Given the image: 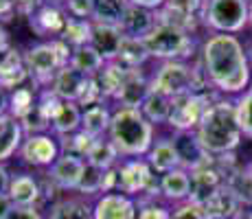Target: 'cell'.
<instances>
[{"label": "cell", "mask_w": 252, "mask_h": 219, "mask_svg": "<svg viewBox=\"0 0 252 219\" xmlns=\"http://www.w3.org/2000/svg\"><path fill=\"white\" fill-rule=\"evenodd\" d=\"M202 66L220 94H239L252 84V68L244 44L228 33H213L202 44Z\"/></svg>", "instance_id": "1"}, {"label": "cell", "mask_w": 252, "mask_h": 219, "mask_svg": "<svg viewBox=\"0 0 252 219\" xmlns=\"http://www.w3.org/2000/svg\"><path fill=\"white\" fill-rule=\"evenodd\" d=\"M200 143L211 156H226L232 154L241 143V129L237 123L235 103L220 99L206 110L202 123L197 125Z\"/></svg>", "instance_id": "2"}, {"label": "cell", "mask_w": 252, "mask_h": 219, "mask_svg": "<svg viewBox=\"0 0 252 219\" xmlns=\"http://www.w3.org/2000/svg\"><path fill=\"white\" fill-rule=\"evenodd\" d=\"M108 138L121 156H147L154 145V125L136 108H116L112 112Z\"/></svg>", "instance_id": "3"}, {"label": "cell", "mask_w": 252, "mask_h": 219, "mask_svg": "<svg viewBox=\"0 0 252 219\" xmlns=\"http://www.w3.org/2000/svg\"><path fill=\"white\" fill-rule=\"evenodd\" d=\"M145 44L149 48V55L164 62H184L195 53L193 33L167 24H156V29L145 37Z\"/></svg>", "instance_id": "4"}, {"label": "cell", "mask_w": 252, "mask_h": 219, "mask_svg": "<svg viewBox=\"0 0 252 219\" xmlns=\"http://www.w3.org/2000/svg\"><path fill=\"white\" fill-rule=\"evenodd\" d=\"M250 4L248 0H208L202 24L215 33H239L248 27Z\"/></svg>", "instance_id": "5"}, {"label": "cell", "mask_w": 252, "mask_h": 219, "mask_svg": "<svg viewBox=\"0 0 252 219\" xmlns=\"http://www.w3.org/2000/svg\"><path fill=\"white\" fill-rule=\"evenodd\" d=\"M24 64H27L29 77L33 79L35 86H53L57 72L62 70L66 64L60 57L53 40L40 42L35 46H31L24 53Z\"/></svg>", "instance_id": "6"}, {"label": "cell", "mask_w": 252, "mask_h": 219, "mask_svg": "<svg viewBox=\"0 0 252 219\" xmlns=\"http://www.w3.org/2000/svg\"><path fill=\"white\" fill-rule=\"evenodd\" d=\"M119 171V184H116V193L123 195H138V193H149V195H158L160 193V184L154 182V171L152 164L147 160H127L121 167H116Z\"/></svg>", "instance_id": "7"}, {"label": "cell", "mask_w": 252, "mask_h": 219, "mask_svg": "<svg viewBox=\"0 0 252 219\" xmlns=\"http://www.w3.org/2000/svg\"><path fill=\"white\" fill-rule=\"evenodd\" d=\"M215 101H208L204 96H197L193 92H184L171 99V114L167 123L173 127V131H193L202 123L206 110Z\"/></svg>", "instance_id": "8"}, {"label": "cell", "mask_w": 252, "mask_h": 219, "mask_svg": "<svg viewBox=\"0 0 252 219\" xmlns=\"http://www.w3.org/2000/svg\"><path fill=\"white\" fill-rule=\"evenodd\" d=\"M191 81L193 66H189L187 62H162V66L152 77V90L173 99L178 94L191 92Z\"/></svg>", "instance_id": "9"}, {"label": "cell", "mask_w": 252, "mask_h": 219, "mask_svg": "<svg viewBox=\"0 0 252 219\" xmlns=\"http://www.w3.org/2000/svg\"><path fill=\"white\" fill-rule=\"evenodd\" d=\"M173 145H176V152L180 156V164L187 171H195L200 167L213 162V156L204 149V145L200 143V136L197 131H173L171 136Z\"/></svg>", "instance_id": "10"}, {"label": "cell", "mask_w": 252, "mask_h": 219, "mask_svg": "<svg viewBox=\"0 0 252 219\" xmlns=\"http://www.w3.org/2000/svg\"><path fill=\"white\" fill-rule=\"evenodd\" d=\"M62 156V145L46 134L27 136L20 147V158L31 167H51Z\"/></svg>", "instance_id": "11"}, {"label": "cell", "mask_w": 252, "mask_h": 219, "mask_svg": "<svg viewBox=\"0 0 252 219\" xmlns=\"http://www.w3.org/2000/svg\"><path fill=\"white\" fill-rule=\"evenodd\" d=\"M84 167H86V162L79 158V156L62 152L60 158L48 167L46 178L51 180L57 188H62V191H68V188H75L77 191L81 173H84Z\"/></svg>", "instance_id": "12"}, {"label": "cell", "mask_w": 252, "mask_h": 219, "mask_svg": "<svg viewBox=\"0 0 252 219\" xmlns=\"http://www.w3.org/2000/svg\"><path fill=\"white\" fill-rule=\"evenodd\" d=\"M66 11L57 4H51L46 2L44 7H40L33 16H29V27L33 29L37 37H51V40H57L62 37L64 33V27H66Z\"/></svg>", "instance_id": "13"}, {"label": "cell", "mask_w": 252, "mask_h": 219, "mask_svg": "<svg viewBox=\"0 0 252 219\" xmlns=\"http://www.w3.org/2000/svg\"><path fill=\"white\" fill-rule=\"evenodd\" d=\"M189 173H191V195H189V202L197 204V206H202L226 182L224 173L217 169L215 162L195 169V171H189Z\"/></svg>", "instance_id": "14"}, {"label": "cell", "mask_w": 252, "mask_h": 219, "mask_svg": "<svg viewBox=\"0 0 252 219\" xmlns=\"http://www.w3.org/2000/svg\"><path fill=\"white\" fill-rule=\"evenodd\" d=\"M152 90V79L143 75L140 68H134V70H127L125 75V81L121 86V90L116 92L114 101L119 103V108H140L145 101V96Z\"/></svg>", "instance_id": "15"}, {"label": "cell", "mask_w": 252, "mask_h": 219, "mask_svg": "<svg viewBox=\"0 0 252 219\" xmlns=\"http://www.w3.org/2000/svg\"><path fill=\"white\" fill-rule=\"evenodd\" d=\"M94 219H136V204L123 193H105L92 206Z\"/></svg>", "instance_id": "16"}, {"label": "cell", "mask_w": 252, "mask_h": 219, "mask_svg": "<svg viewBox=\"0 0 252 219\" xmlns=\"http://www.w3.org/2000/svg\"><path fill=\"white\" fill-rule=\"evenodd\" d=\"M31 79L27 70V64H24V55L20 48L11 46L7 53L0 55V86L4 90H18V88L24 86V81Z\"/></svg>", "instance_id": "17"}, {"label": "cell", "mask_w": 252, "mask_h": 219, "mask_svg": "<svg viewBox=\"0 0 252 219\" xmlns=\"http://www.w3.org/2000/svg\"><path fill=\"white\" fill-rule=\"evenodd\" d=\"M90 84V77L79 72L72 66H64L57 72L55 81H53V92L60 96L62 101H72V103H79V99L84 96L86 88Z\"/></svg>", "instance_id": "18"}, {"label": "cell", "mask_w": 252, "mask_h": 219, "mask_svg": "<svg viewBox=\"0 0 252 219\" xmlns=\"http://www.w3.org/2000/svg\"><path fill=\"white\" fill-rule=\"evenodd\" d=\"M239 208H241L239 199L226 187V182L202 204V213H204L206 219H237L239 217Z\"/></svg>", "instance_id": "19"}, {"label": "cell", "mask_w": 252, "mask_h": 219, "mask_svg": "<svg viewBox=\"0 0 252 219\" xmlns=\"http://www.w3.org/2000/svg\"><path fill=\"white\" fill-rule=\"evenodd\" d=\"M156 11H149V9L143 7H134L129 4L127 13H125V20L121 24V31L127 37H138V40H145L149 33L156 29Z\"/></svg>", "instance_id": "20"}, {"label": "cell", "mask_w": 252, "mask_h": 219, "mask_svg": "<svg viewBox=\"0 0 252 219\" xmlns=\"http://www.w3.org/2000/svg\"><path fill=\"white\" fill-rule=\"evenodd\" d=\"M24 143L22 123L11 114L0 116V164L9 160L16 152H20Z\"/></svg>", "instance_id": "21"}, {"label": "cell", "mask_w": 252, "mask_h": 219, "mask_svg": "<svg viewBox=\"0 0 252 219\" xmlns=\"http://www.w3.org/2000/svg\"><path fill=\"white\" fill-rule=\"evenodd\" d=\"M7 195L11 197V202L16 204V208H29L40 199L42 195V187L33 175L29 173H20V175H13L11 184H9V191Z\"/></svg>", "instance_id": "22"}, {"label": "cell", "mask_w": 252, "mask_h": 219, "mask_svg": "<svg viewBox=\"0 0 252 219\" xmlns=\"http://www.w3.org/2000/svg\"><path fill=\"white\" fill-rule=\"evenodd\" d=\"M123 31L121 27H112V24H96L92 31V46L103 55L105 62H114L119 55L121 42H123Z\"/></svg>", "instance_id": "23"}, {"label": "cell", "mask_w": 252, "mask_h": 219, "mask_svg": "<svg viewBox=\"0 0 252 219\" xmlns=\"http://www.w3.org/2000/svg\"><path fill=\"white\" fill-rule=\"evenodd\" d=\"M147 162L152 164L154 171H158L162 175L173 171V169H182L180 156H178L176 145H173L171 138L156 140V143L152 145V149H149V154H147Z\"/></svg>", "instance_id": "24"}, {"label": "cell", "mask_w": 252, "mask_h": 219, "mask_svg": "<svg viewBox=\"0 0 252 219\" xmlns=\"http://www.w3.org/2000/svg\"><path fill=\"white\" fill-rule=\"evenodd\" d=\"M160 193L171 202H189L191 195V173L187 169H173L160 175Z\"/></svg>", "instance_id": "25"}, {"label": "cell", "mask_w": 252, "mask_h": 219, "mask_svg": "<svg viewBox=\"0 0 252 219\" xmlns=\"http://www.w3.org/2000/svg\"><path fill=\"white\" fill-rule=\"evenodd\" d=\"M92 4V22L121 27L125 13L129 9V0H90Z\"/></svg>", "instance_id": "26"}, {"label": "cell", "mask_w": 252, "mask_h": 219, "mask_svg": "<svg viewBox=\"0 0 252 219\" xmlns=\"http://www.w3.org/2000/svg\"><path fill=\"white\" fill-rule=\"evenodd\" d=\"M125 75H127V68H123L119 62H108V64L101 68V70L92 77L101 92V99H114L116 92L123 86Z\"/></svg>", "instance_id": "27"}, {"label": "cell", "mask_w": 252, "mask_h": 219, "mask_svg": "<svg viewBox=\"0 0 252 219\" xmlns=\"http://www.w3.org/2000/svg\"><path fill=\"white\" fill-rule=\"evenodd\" d=\"M149 48L145 40H138V37H123L121 42V48H119V55H116L114 62H119L123 68L127 70H134V68H140L145 62L149 60Z\"/></svg>", "instance_id": "28"}, {"label": "cell", "mask_w": 252, "mask_h": 219, "mask_svg": "<svg viewBox=\"0 0 252 219\" xmlns=\"http://www.w3.org/2000/svg\"><path fill=\"white\" fill-rule=\"evenodd\" d=\"M81 114L79 103H72V101H62L60 110L55 112L51 121V127L55 129V134L60 136H70L77 129H81Z\"/></svg>", "instance_id": "29"}, {"label": "cell", "mask_w": 252, "mask_h": 219, "mask_svg": "<svg viewBox=\"0 0 252 219\" xmlns=\"http://www.w3.org/2000/svg\"><path fill=\"white\" fill-rule=\"evenodd\" d=\"M110 123H112V112L103 103L90 105V108H86L84 114H81V129L88 131L94 138H101V136L110 129Z\"/></svg>", "instance_id": "30"}, {"label": "cell", "mask_w": 252, "mask_h": 219, "mask_svg": "<svg viewBox=\"0 0 252 219\" xmlns=\"http://www.w3.org/2000/svg\"><path fill=\"white\" fill-rule=\"evenodd\" d=\"M105 64H108V62L103 60V55H101V53L96 51L92 44H86V46H79V48H72L70 66L77 68L79 72H84V75L94 77Z\"/></svg>", "instance_id": "31"}, {"label": "cell", "mask_w": 252, "mask_h": 219, "mask_svg": "<svg viewBox=\"0 0 252 219\" xmlns=\"http://www.w3.org/2000/svg\"><path fill=\"white\" fill-rule=\"evenodd\" d=\"M138 110L143 112V116L152 125L167 123L169 114H171V99H169V96H164V94H160V92H156V90H149V94L145 96L143 105H140Z\"/></svg>", "instance_id": "32"}, {"label": "cell", "mask_w": 252, "mask_h": 219, "mask_svg": "<svg viewBox=\"0 0 252 219\" xmlns=\"http://www.w3.org/2000/svg\"><path fill=\"white\" fill-rule=\"evenodd\" d=\"M226 187L235 193L241 206H252V169L235 167L226 175Z\"/></svg>", "instance_id": "33"}, {"label": "cell", "mask_w": 252, "mask_h": 219, "mask_svg": "<svg viewBox=\"0 0 252 219\" xmlns=\"http://www.w3.org/2000/svg\"><path fill=\"white\" fill-rule=\"evenodd\" d=\"M92 31H94V22L81 20V18H68L60 40H64L70 48H79L86 44H92Z\"/></svg>", "instance_id": "34"}, {"label": "cell", "mask_w": 252, "mask_h": 219, "mask_svg": "<svg viewBox=\"0 0 252 219\" xmlns=\"http://www.w3.org/2000/svg\"><path fill=\"white\" fill-rule=\"evenodd\" d=\"M48 219H94L92 217V208L84 199H60V202L53 204Z\"/></svg>", "instance_id": "35"}, {"label": "cell", "mask_w": 252, "mask_h": 219, "mask_svg": "<svg viewBox=\"0 0 252 219\" xmlns=\"http://www.w3.org/2000/svg\"><path fill=\"white\" fill-rule=\"evenodd\" d=\"M119 149L114 147V143L110 138H96V143L92 145L90 154H88V162L94 164V167L103 169V171H108V169H112L116 164V160H119Z\"/></svg>", "instance_id": "36"}, {"label": "cell", "mask_w": 252, "mask_h": 219, "mask_svg": "<svg viewBox=\"0 0 252 219\" xmlns=\"http://www.w3.org/2000/svg\"><path fill=\"white\" fill-rule=\"evenodd\" d=\"M35 103H37L35 92H33L31 88L22 86V88H18V90H13L11 94H9V114L16 116L18 121H22L24 116L33 110Z\"/></svg>", "instance_id": "37"}, {"label": "cell", "mask_w": 252, "mask_h": 219, "mask_svg": "<svg viewBox=\"0 0 252 219\" xmlns=\"http://www.w3.org/2000/svg\"><path fill=\"white\" fill-rule=\"evenodd\" d=\"M94 143H96L94 136H90L88 131H84V129H77L75 134H70V136H62V149H64L66 154L79 156V158H88Z\"/></svg>", "instance_id": "38"}, {"label": "cell", "mask_w": 252, "mask_h": 219, "mask_svg": "<svg viewBox=\"0 0 252 219\" xmlns=\"http://www.w3.org/2000/svg\"><path fill=\"white\" fill-rule=\"evenodd\" d=\"M103 178H105L103 169H99V167H94V164L86 162L77 191H79L81 195H94V193H101V191H103Z\"/></svg>", "instance_id": "39"}, {"label": "cell", "mask_w": 252, "mask_h": 219, "mask_svg": "<svg viewBox=\"0 0 252 219\" xmlns=\"http://www.w3.org/2000/svg\"><path fill=\"white\" fill-rule=\"evenodd\" d=\"M235 112H237V123H239L241 134L252 140V90L250 88L237 99Z\"/></svg>", "instance_id": "40"}, {"label": "cell", "mask_w": 252, "mask_h": 219, "mask_svg": "<svg viewBox=\"0 0 252 219\" xmlns=\"http://www.w3.org/2000/svg\"><path fill=\"white\" fill-rule=\"evenodd\" d=\"M22 123V129H24V134H29V136H35V134H42V131H46L48 127H51V119L44 114V110L40 108V105H33V110L29 112L27 116L20 121Z\"/></svg>", "instance_id": "41"}, {"label": "cell", "mask_w": 252, "mask_h": 219, "mask_svg": "<svg viewBox=\"0 0 252 219\" xmlns=\"http://www.w3.org/2000/svg\"><path fill=\"white\" fill-rule=\"evenodd\" d=\"M164 4L171 7V9H176V11L184 13V16H193V18L204 20V11H206L208 0H167Z\"/></svg>", "instance_id": "42"}, {"label": "cell", "mask_w": 252, "mask_h": 219, "mask_svg": "<svg viewBox=\"0 0 252 219\" xmlns=\"http://www.w3.org/2000/svg\"><path fill=\"white\" fill-rule=\"evenodd\" d=\"M68 18H81V20H92V4L90 0H66L64 7Z\"/></svg>", "instance_id": "43"}, {"label": "cell", "mask_w": 252, "mask_h": 219, "mask_svg": "<svg viewBox=\"0 0 252 219\" xmlns=\"http://www.w3.org/2000/svg\"><path fill=\"white\" fill-rule=\"evenodd\" d=\"M171 219H206L202 213V206L193 202H182L176 211H171Z\"/></svg>", "instance_id": "44"}, {"label": "cell", "mask_w": 252, "mask_h": 219, "mask_svg": "<svg viewBox=\"0 0 252 219\" xmlns=\"http://www.w3.org/2000/svg\"><path fill=\"white\" fill-rule=\"evenodd\" d=\"M136 219H171V211L158 204H147V206L140 208Z\"/></svg>", "instance_id": "45"}, {"label": "cell", "mask_w": 252, "mask_h": 219, "mask_svg": "<svg viewBox=\"0 0 252 219\" xmlns=\"http://www.w3.org/2000/svg\"><path fill=\"white\" fill-rule=\"evenodd\" d=\"M46 0H16V7H18V13L20 16H33L40 7H44Z\"/></svg>", "instance_id": "46"}, {"label": "cell", "mask_w": 252, "mask_h": 219, "mask_svg": "<svg viewBox=\"0 0 252 219\" xmlns=\"http://www.w3.org/2000/svg\"><path fill=\"white\" fill-rule=\"evenodd\" d=\"M18 13L16 0H0V22H9L13 20Z\"/></svg>", "instance_id": "47"}, {"label": "cell", "mask_w": 252, "mask_h": 219, "mask_svg": "<svg viewBox=\"0 0 252 219\" xmlns=\"http://www.w3.org/2000/svg\"><path fill=\"white\" fill-rule=\"evenodd\" d=\"M13 211H16V204L11 202V197H9L7 193H2V195H0V219H9Z\"/></svg>", "instance_id": "48"}, {"label": "cell", "mask_w": 252, "mask_h": 219, "mask_svg": "<svg viewBox=\"0 0 252 219\" xmlns=\"http://www.w3.org/2000/svg\"><path fill=\"white\" fill-rule=\"evenodd\" d=\"M9 219H42V215L35 211V206H29V208H16Z\"/></svg>", "instance_id": "49"}, {"label": "cell", "mask_w": 252, "mask_h": 219, "mask_svg": "<svg viewBox=\"0 0 252 219\" xmlns=\"http://www.w3.org/2000/svg\"><path fill=\"white\" fill-rule=\"evenodd\" d=\"M164 2H167V0H129V4H134V7L149 9V11H158V9H162Z\"/></svg>", "instance_id": "50"}, {"label": "cell", "mask_w": 252, "mask_h": 219, "mask_svg": "<svg viewBox=\"0 0 252 219\" xmlns=\"http://www.w3.org/2000/svg\"><path fill=\"white\" fill-rule=\"evenodd\" d=\"M9 184H11V178H9V171L2 167V164H0V195L9 191Z\"/></svg>", "instance_id": "51"}, {"label": "cell", "mask_w": 252, "mask_h": 219, "mask_svg": "<svg viewBox=\"0 0 252 219\" xmlns=\"http://www.w3.org/2000/svg\"><path fill=\"white\" fill-rule=\"evenodd\" d=\"M11 46H13V44H11V40H9V33L4 31V27L0 24V55H2V53H7Z\"/></svg>", "instance_id": "52"}, {"label": "cell", "mask_w": 252, "mask_h": 219, "mask_svg": "<svg viewBox=\"0 0 252 219\" xmlns=\"http://www.w3.org/2000/svg\"><path fill=\"white\" fill-rule=\"evenodd\" d=\"M9 114V94L2 86H0V116Z\"/></svg>", "instance_id": "53"}, {"label": "cell", "mask_w": 252, "mask_h": 219, "mask_svg": "<svg viewBox=\"0 0 252 219\" xmlns=\"http://www.w3.org/2000/svg\"><path fill=\"white\" fill-rule=\"evenodd\" d=\"M246 55H248V62H250V68H252V42L248 44V48H246Z\"/></svg>", "instance_id": "54"}, {"label": "cell", "mask_w": 252, "mask_h": 219, "mask_svg": "<svg viewBox=\"0 0 252 219\" xmlns=\"http://www.w3.org/2000/svg\"><path fill=\"white\" fill-rule=\"evenodd\" d=\"M46 2H51V4H57V7H64V2H66V0H46Z\"/></svg>", "instance_id": "55"}, {"label": "cell", "mask_w": 252, "mask_h": 219, "mask_svg": "<svg viewBox=\"0 0 252 219\" xmlns=\"http://www.w3.org/2000/svg\"><path fill=\"white\" fill-rule=\"evenodd\" d=\"M248 4H250V20H248V24L252 27V0H248Z\"/></svg>", "instance_id": "56"}, {"label": "cell", "mask_w": 252, "mask_h": 219, "mask_svg": "<svg viewBox=\"0 0 252 219\" xmlns=\"http://www.w3.org/2000/svg\"><path fill=\"white\" fill-rule=\"evenodd\" d=\"M244 219H252V213H250V215H246V217H244Z\"/></svg>", "instance_id": "57"}, {"label": "cell", "mask_w": 252, "mask_h": 219, "mask_svg": "<svg viewBox=\"0 0 252 219\" xmlns=\"http://www.w3.org/2000/svg\"><path fill=\"white\" fill-rule=\"evenodd\" d=\"M250 90H252V84H250Z\"/></svg>", "instance_id": "58"}, {"label": "cell", "mask_w": 252, "mask_h": 219, "mask_svg": "<svg viewBox=\"0 0 252 219\" xmlns=\"http://www.w3.org/2000/svg\"><path fill=\"white\" fill-rule=\"evenodd\" d=\"M250 169H252V167H250Z\"/></svg>", "instance_id": "59"}]
</instances>
